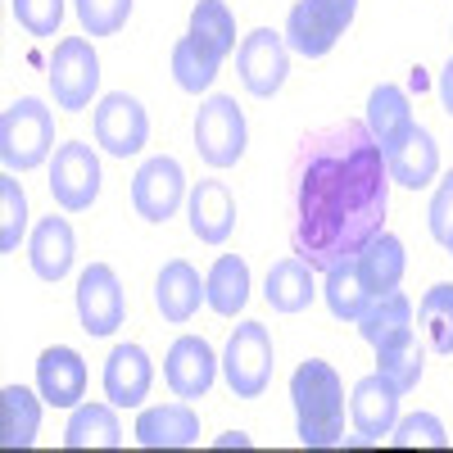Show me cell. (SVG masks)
<instances>
[{
  "mask_svg": "<svg viewBox=\"0 0 453 453\" xmlns=\"http://www.w3.org/2000/svg\"><path fill=\"white\" fill-rule=\"evenodd\" d=\"M390 186L386 150L367 123L345 119L309 132L290 164V254L313 273L349 263L386 232Z\"/></svg>",
  "mask_w": 453,
  "mask_h": 453,
  "instance_id": "1",
  "label": "cell"
},
{
  "mask_svg": "<svg viewBox=\"0 0 453 453\" xmlns=\"http://www.w3.org/2000/svg\"><path fill=\"white\" fill-rule=\"evenodd\" d=\"M295 435L304 449L345 444V381L326 358H304L290 372Z\"/></svg>",
  "mask_w": 453,
  "mask_h": 453,
  "instance_id": "2",
  "label": "cell"
},
{
  "mask_svg": "<svg viewBox=\"0 0 453 453\" xmlns=\"http://www.w3.org/2000/svg\"><path fill=\"white\" fill-rule=\"evenodd\" d=\"M55 109L42 96H19L0 113V164L10 173H32L55 155Z\"/></svg>",
  "mask_w": 453,
  "mask_h": 453,
  "instance_id": "3",
  "label": "cell"
},
{
  "mask_svg": "<svg viewBox=\"0 0 453 453\" xmlns=\"http://www.w3.org/2000/svg\"><path fill=\"white\" fill-rule=\"evenodd\" d=\"M273 367H277V349H273V331L263 322H241L226 335L222 349V376L232 386L236 399H263V390L273 386Z\"/></svg>",
  "mask_w": 453,
  "mask_h": 453,
  "instance_id": "4",
  "label": "cell"
},
{
  "mask_svg": "<svg viewBox=\"0 0 453 453\" xmlns=\"http://www.w3.org/2000/svg\"><path fill=\"white\" fill-rule=\"evenodd\" d=\"M245 145H250V127L236 96H209L196 109V155L209 168H236L245 159Z\"/></svg>",
  "mask_w": 453,
  "mask_h": 453,
  "instance_id": "5",
  "label": "cell"
},
{
  "mask_svg": "<svg viewBox=\"0 0 453 453\" xmlns=\"http://www.w3.org/2000/svg\"><path fill=\"white\" fill-rule=\"evenodd\" d=\"M50 96H55V109L64 113H82L91 109L96 91H100V55L87 36H64L50 55Z\"/></svg>",
  "mask_w": 453,
  "mask_h": 453,
  "instance_id": "6",
  "label": "cell"
},
{
  "mask_svg": "<svg viewBox=\"0 0 453 453\" xmlns=\"http://www.w3.org/2000/svg\"><path fill=\"white\" fill-rule=\"evenodd\" d=\"M91 136L109 159H132L150 141V113L136 96L127 91H109L91 109Z\"/></svg>",
  "mask_w": 453,
  "mask_h": 453,
  "instance_id": "7",
  "label": "cell"
},
{
  "mask_svg": "<svg viewBox=\"0 0 453 453\" xmlns=\"http://www.w3.org/2000/svg\"><path fill=\"white\" fill-rule=\"evenodd\" d=\"M100 155L87 141H64L50 155V200L64 213H87L100 200Z\"/></svg>",
  "mask_w": 453,
  "mask_h": 453,
  "instance_id": "8",
  "label": "cell"
},
{
  "mask_svg": "<svg viewBox=\"0 0 453 453\" xmlns=\"http://www.w3.org/2000/svg\"><path fill=\"white\" fill-rule=\"evenodd\" d=\"M236 73L250 96L258 100H273L286 78H290V46H286V32L273 27H254L250 36H241L236 46Z\"/></svg>",
  "mask_w": 453,
  "mask_h": 453,
  "instance_id": "9",
  "label": "cell"
},
{
  "mask_svg": "<svg viewBox=\"0 0 453 453\" xmlns=\"http://www.w3.org/2000/svg\"><path fill=\"white\" fill-rule=\"evenodd\" d=\"M186 196H191V181H186V173L173 155H150L132 177V209H136V218L155 222V226L177 218Z\"/></svg>",
  "mask_w": 453,
  "mask_h": 453,
  "instance_id": "10",
  "label": "cell"
},
{
  "mask_svg": "<svg viewBox=\"0 0 453 453\" xmlns=\"http://www.w3.org/2000/svg\"><path fill=\"white\" fill-rule=\"evenodd\" d=\"M73 299H78V322L87 335L104 340L123 326L127 318V290L119 281V273L109 268V263H87L82 277H78V290H73Z\"/></svg>",
  "mask_w": 453,
  "mask_h": 453,
  "instance_id": "11",
  "label": "cell"
},
{
  "mask_svg": "<svg viewBox=\"0 0 453 453\" xmlns=\"http://www.w3.org/2000/svg\"><path fill=\"white\" fill-rule=\"evenodd\" d=\"M222 372V358L213 354V345L204 335H177L168 354H164V381L177 399H204Z\"/></svg>",
  "mask_w": 453,
  "mask_h": 453,
  "instance_id": "12",
  "label": "cell"
},
{
  "mask_svg": "<svg viewBox=\"0 0 453 453\" xmlns=\"http://www.w3.org/2000/svg\"><path fill=\"white\" fill-rule=\"evenodd\" d=\"M399 386L390 381V376L381 372H372V376H358L354 390H349V422L358 431L363 444H376V440H386L399 422Z\"/></svg>",
  "mask_w": 453,
  "mask_h": 453,
  "instance_id": "13",
  "label": "cell"
},
{
  "mask_svg": "<svg viewBox=\"0 0 453 453\" xmlns=\"http://www.w3.org/2000/svg\"><path fill=\"white\" fill-rule=\"evenodd\" d=\"M186 222H191V236L204 245H226L236 232V196L226 181H196L191 196H186Z\"/></svg>",
  "mask_w": 453,
  "mask_h": 453,
  "instance_id": "14",
  "label": "cell"
},
{
  "mask_svg": "<svg viewBox=\"0 0 453 453\" xmlns=\"http://www.w3.org/2000/svg\"><path fill=\"white\" fill-rule=\"evenodd\" d=\"M27 263L42 281L50 286L64 281L73 273V263H78V232H73V222L59 213H46L27 236Z\"/></svg>",
  "mask_w": 453,
  "mask_h": 453,
  "instance_id": "15",
  "label": "cell"
},
{
  "mask_svg": "<svg viewBox=\"0 0 453 453\" xmlns=\"http://www.w3.org/2000/svg\"><path fill=\"white\" fill-rule=\"evenodd\" d=\"M150 386H155V363L141 345L123 340V345H113L109 358H104V399L113 408H141Z\"/></svg>",
  "mask_w": 453,
  "mask_h": 453,
  "instance_id": "16",
  "label": "cell"
},
{
  "mask_svg": "<svg viewBox=\"0 0 453 453\" xmlns=\"http://www.w3.org/2000/svg\"><path fill=\"white\" fill-rule=\"evenodd\" d=\"M36 390L50 408H78L87 395V363L73 345H50L36 358Z\"/></svg>",
  "mask_w": 453,
  "mask_h": 453,
  "instance_id": "17",
  "label": "cell"
},
{
  "mask_svg": "<svg viewBox=\"0 0 453 453\" xmlns=\"http://www.w3.org/2000/svg\"><path fill=\"white\" fill-rule=\"evenodd\" d=\"M136 444L141 449H191V444H200V412L191 408V399L141 408Z\"/></svg>",
  "mask_w": 453,
  "mask_h": 453,
  "instance_id": "18",
  "label": "cell"
},
{
  "mask_svg": "<svg viewBox=\"0 0 453 453\" xmlns=\"http://www.w3.org/2000/svg\"><path fill=\"white\" fill-rule=\"evenodd\" d=\"M345 36V27L335 23V14L322 0H295L286 14V46L299 59H326L335 50V42Z\"/></svg>",
  "mask_w": 453,
  "mask_h": 453,
  "instance_id": "19",
  "label": "cell"
},
{
  "mask_svg": "<svg viewBox=\"0 0 453 453\" xmlns=\"http://www.w3.org/2000/svg\"><path fill=\"white\" fill-rule=\"evenodd\" d=\"M200 304H204L200 273L186 258H168L159 268V277H155V309H159V318L173 322V326H186L200 313Z\"/></svg>",
  "mask_w": 453,
  "mask_h": 453,
  "instance_id": "20",
  "label": "cell"
},
{
  "mask_svg": "<svg viewBox=\"0 0 453 453\" xmlns=\"http://www.w3.org/2000/svg\"><path fill=\"white\" fill-rule=\"evenodd\" d=\"M318 295H322L318 290V273L299 254L277 258L273 268H268V281H263V299H268V309L273 313H286V318L304 313Z\"/></svg>",
  "mask_w": 453,
  "mask_h": 453,
  "instance_id": "21",
  "label": "cell"
},
{
  "mask_svg": "<svg viewBox=\"0 0 453 453\" xmlns=\"http://www.w3.org/2000/svg\"><path fill=\"white\" fill-rule=\"evenodd\" d=\"M367 127H372V136H376V145L386 150H399L403 141H408V132L418 127V119H412V100H408V91L399 87V82H381V87H372V96H367V119H363Z\"/></svg>",
  "mask_w": 453,
  "mask_h": 453,
  "instance_id": "22",
  "label": "cell"
},
{
  "mask_svg": "<svg viewBox=\"0 0 453 453\" xmlns=\"http://www.w3.org/2000/svg\"><path fill=\"white\" fill-rule=\"evenodd\" d=\"M354 268H358V281L363 290L376 299V295H390L399 290L403 273H408V250L395 232H381V236H372L358 254H354Z\"/></svg>",
  "mask_w": 453,
  "mask_h": 453,
  "instance_id": "23",
  "label": "cell"
},
{
  "mask_svg": "<svg viewBox=\"0 0 453 453\" xmlns=\"http://www.w3.org/2000/svg\"><path fill=\"white\" fill-rule=\"evenodd\" d=\"M386 168H390V181L403 186V191H426V186L440 177V145H435V136L418 123L408 132V141L386 155Z\"/></svg>",
  "mask_w": 453,
  "mask_h": 453,
  "instance_id": "24",
  "label": "cell"
},
{
  "mask_svg": "<svg viewBox=\"0 0 453 453\" xmlns=\"http://www.w3.org/2000/svg\"><path fill=\"white\" fill-rule=\"evenodd\" d=\"M173 82L186 91V96H200V91H209L213 82H218V73H222V64H226V55L213 46V42H204L200 32H186L181 42L173 46Z\"/></svg>",
  "mask_w": 453,
  "mask_h": 453,
  "instance_id": "25",
  "label": "cell"
},
{
  "mask_svg": "<svg viewBox=\"0 0 453 453\" xmlns=\"http://www.w3.org/2000/svg\"><path fill=\"white\" fill-rule=\"evenodd\" d=\"M42 390L27 386H5L0 390V449H32L42 431Z\"/></svg>",
  "mask_w": 453,
  "mask_h": 453,
  "instance_id": "26",
  "label": "cell"
},
{
  "mask_svg": "<svg viewBox=\"0 0 453 453\" xmlns=\"http://www.w3.org/2000/svg\"><path fill=\"white\" fill-rule=\"evenodd\" d=\"M123 444V422L119 408L104 403H78L64 426V449H119Z\"/></svg>",
  "mask_w": 453,
  "mask_h": 453,
  "instance_id": "27",
  "label": "cell"
},
{
  "mask_svg": "<svg viewBox=\"0 0 453 453\" xmlns=\"http://www.w3.org/2000/svg\"><path fill=\"white\" fill-rule=\"evenodd\" d=\"M204 304L218 318H236L250 304V263L241 254H222L204 277Z\"/></svg>",
  "mask_w": 453,
  "mask_h": 453,
  "instance_id": "28",
  "label": "cell"
},
{
  "mask_svg": "<svg viewBox=\"0 0 453 453\" xmlns=\"http://www.w3.org/2000/svg\"><path fill=\"white\" fill-rule=\"evenodd\" d=\"M358 335L367 340L372 349H386L390 340H399L403 331H412V299L403 290H390V295H376L367 313L354 322Z\"/></svg>",
  "mask_w": 453,
  "mask_h": 453,
  "instance_id": "29",
  "label": "cell"
},
{
  "mask_svg": "<svg viewBox=\"0 0 453 453\" xmlns=\"http://www.w3.org/2000/svg\"><path fill=\"white\" fill-rule=\"evenodd\" d=\"M376 372L390 376L399 386V395H412L422 386V372H426V345L418 340V331H403L399 340H390L386 349H376Z\"/></svg>",
  "mask_w": 453,
  "mask_h": 453,
  "instance_id": "30",
  "label": "cell"
},
{
  "mask_svg": "<svg viewBox=\"0 0 453 453\" xmlns=\"http://www.w3.org/2000/svg\"><path fill=\"white\" fill-rule=\"evenodd\" d=\"M326 281H322V299H326V309H331V318L335 322H358L363 313H367V304H372V295L363 290V281H358V268H354V258L349 263H335L331 273H322Z\"/></svg>",
  "mask_w": 453,
  "mask_h": 453,
  "instance_id": "31",
  "label": "cell"
},
{
  "mask_svg": "<svg viewBox=\"0 0 453 453\" xmlns=\"http://www.w3.org/2000/svg\"><path fill=\"white\" fill-rule=\"evenodd\" d=\"M418 322L426 331V345L431 354L440 358H453V286L440 281L422 295V304H418Z\"/></svg>",
  "mask_w": 453,
  "mask_h": 453,
  "instance_id": "32",
  "label": "cell"
},
{
  "mask_svg": "<svg viewBox=\"0 0 453 453\" xmlns=\"http://www.w3.org/2000/svg\"><path fill=\"white\" fill-rule=\"evenodd\" d=\"M27 232V196L19 186V173H0V254H14Z\"/></svg>",
  "mask_w": 453,
  "mask_h": 453,
  "instance_id": "33",
  "label": "cell"
},
{
  "mask_svg": "<svg viewBox=\"0 0 453 453\" xmlns=\"http://www.w3.org/2000/svg\"><path fill=\"white\" fill-rule=\"evenodd\" d=\"M191 32H200L204 42H213L222 55H236V14H232L226 0H196Z\"/></svg>",
  "mask_w": 453,
  "mask_h": 453,
  "instance_id": "34",
  "label": "cell"
},
{
  "mask_svg": "<svg viewBox=\"0 0 453 453\" xmlns=\"http://www.w3.org/2000/svg\"><path fill=\"white\" fill-rule=\"evenodd\" d=\"M73 10H78V23L87 36H113L127 27L132 0H73Z\"/></svg>",
  "mask_w": 453,
  "mask_h": 453,
  "instance_id": "35",
  "label": "cell"
},
{
  "mask_svg": "<svg viewBox=\"0 0 453 453\" xmlns=\"http://www.w3.org/2000/svg\"><path fill=\"white\" fill-rule=\"evenodd\" d=\"M390 444H399V449H444L449 431H444V422L435 418V412H408V418L395 422Z\"/></svg>",
  "mask_w": 453,
  "mask_h": 453,
  "instance_id": "36",
  "label": "cell"
},
{
  "mask_svg": "<svg viewBox=\"0 0 453 453\" xmlns=\"http://www.w3.org/2000/svg\"><path fill=\"white\" fill-rule=\"evenodd\" d=\"M10 10L27 36H55L64 23V0H10Z\"/></svg>",
  "mask_w": 453,
  "mask_h": 453,
  "instance_id": "37",
  "label": "cell"
},
{
  "mask_svg": "<svg viewBox=\"0 0 453 453\" xmlns=\"http://www.w3.org/2000/svg\"><path fill=\"white\" fill-rule=\"evenodd\" d=\"M426 226H431V236L444 245L449 232H453V168L440 177L435 186V196H431V209H426Z\"/></svg>",
  "mask_w": 453,
  "mask_h": 453,
  "instance_id": "38",
  "label": "cell"
},
{
  "mask_svg": "<svg viewBox=\"0 0 453 453\" xmlns=\"http://www.w3.org/2000/svg\"><path fill=\"white\" fill-rule=\"evenodd\" d=\"M435 96H440V109L453 119V55H449V64H444V73H440V82H435Z\"/></svg>",
  "mask_w": 453,
  "mask_h": 453,
  "instance_id": "39",
  "label": "cell"
},
{
  "mask_svg": "<svg viewBox=\"0 0 453 453\" xmlns=\"http://www.w3.org/2000/svg\"><path fill=\"white\" fill-rule=\"evenodd\" d=\"M322 5L335 14V23L349 32V23H354V14H358V0H322Z\"/></svg>",
  "mask_w": 453,
  "mask_h": 453,
  "instance_id": "40",
  "label": "cell"
},
{
  "mask_svg": "<svg viewBox=\"0 0 453 453\" xmlns=\"http://www.w3.org/2000/svg\"><path fill=\"white\" fill-rule=\"evenodd\" d=\"M254 440L245 435V431H226V435H218V449H250Z\"/></svg>",
  "mask_w": 453,
  "mask_h": 453,
  "instance_id": "41",
  "label": "cell"
},
{
  "mask_svg": "<svg viewBox=\"0 0 453 453\" xmlns=\"http://www.w3.org/2000/svg\"><path fill=\"white\" fill-rule=\"evenodd\" d=\"M444 250H449V258H453V232H449V241H444Z\"/></svg>",
  "mask_w": 453,
  "mask_h": 453,
  "instance_id": "42",
  "label": "cell"
}]
</instances>
